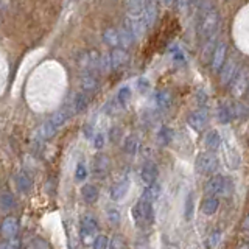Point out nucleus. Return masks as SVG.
Segmentation results:
<instances>
[{
	"instance_id": "1",
	"label": "nucleus",
	"mask_w": 249,
	"mask_h": 249,
	"mask_svg": "<svg viewBox=\"0 0 249 249\" xmlns=\"http://www.w3.org/2000/svg\"><path fill=\"white\" fill-rule=\"evenodd\" d=\"M70 115H72V111H70V107L67 109H59V111L54 112L49 120H47L41 128L37 131V139L41 140H47L53 137L54 134L58 132L59 128H62L66 124V122L70 119Z\"/></svg>"
},
{
	"instance_id": "2",
	"label": "nucleus",
	"mask_w": 249,
	"mask_h": 249,
	"mask_svg": "<svg viewBox=\"0 0 249 249\" xmlns=\"http://www.w3.org/2000/svg\"><path fill=\"white\" fill-rule=\"evenodd\" d=\"M218 25H220V14L212 8L209 11H201L198 18V33L201 37L209 39L216 35Z\"/></svg>"
},
{
	"instance_id": "3",
	"label": "nucleus",
	"mask_w": 249,
	"mask_h": 249,
	"mask_svg": "<svg viewBox=\"0 0 249 249\" xmlns=\"http://www.w3.org/2000/svg\"><path fill=\"white\" fill-rule=\"evenodd\" d=\"M131 215L134 218V223L139 228H148L154 221V212H153V204H148L145 201H137L136 206L132 207Z\"/></svg>"
},
{
	"instance_id": "4",
	"label": "nucleus",
	"mask_w": 249,
	"mask_h": 249,
	"mask_svg": "<svg viewBox=\"0 0 249 249\" xmlns=\"http://www.w3.org/2000/svg\"><path fill=\"white\" fill-rule=\"evenodd\" d=\"M98 232V223L93 216L84 215L80 221V237L84 245H90L95 241Z\"/></svg>"
},
{
	"instance_id": "5",
	"label": "nucleus",
	"mask_w": 249,
	"mask_h": 249,
	"mask_svg": "<svg viewBox=\"0 0 249 249\" xmlns=\"http://www.w3.org/2000/svg\"><path fill=\"white\" fill-rule=\"evenodd\" d=\"M249 90V69H238L237 75L231 81V92L235 98H241Z\"/></svg>"
},
{
	"instance_id": "6",
	"label": "nucleus",
	"mask_w": 249,
	"mask_h": 249,
	"mask_svg": "<svg viewBox=\"0 0 249 249\" xmlns=\"http://www.w3.org/2000/svg\"><path fill=\"white\" fill-rule=\"evenodd\" d=\"M196 168L199 173L202 175H212L218 168V158L215 156V153L212 151H204L198 154L196 158Z\"/></svg>"
},
{
	"instance_id": "7",
	"label": "nucleus",
	"mask_w": 249,
	"mask_h": 249,
	"mask_svg": "<svg viewBox=\"0 0 249 249\" xmlns=\"http://www.w3.org/2000/svg\"><path fill=\"white\" fill-rule=\"evenodd\" d=\"M78 64L88 72H93V70H100L101 67V54L95 50H86L78 54Z\"/></svg>"
},
{
	"instance_id": "8",
	"label": "nucleus",
	"mask_w": 249,
	"mask_h": 249,
	"mask_svg": "<svg viewBox=\"0 0 249 249\" xmlns=\"http://www.w3.org/2000/svg\"><path fill=\"white\" fill-rule=\"evenodd\" d=\"M109 170H111V159L103 153L97 154L92 162V175L98 179H103L109 175Z\"/></svg>"
},
{
	"instance_id": "9",
	"label": "nucleus",
	"mask_w": 249,
	"mask_h": 249,
	"mask_svg": "<svg viewBox=\"0 0 249 249\" xmlns=\"http://www.w3.org/2000/svg\"><path fill=\"white\" fill-rule=\"evenodd\" d=\"M207 122H209V111L204 107L196 109V111L190 112L189 117H187V123L195 131H202L206 128Z\"/></svg>"
},
{
	"instance_id": "10",
	"label": "nucleus",
	"mask_w": 249,
	"mask_h": 249,
	"mask_svg": "<svg viewBox=\"0 0 249 249\" xmlns=\"http://www.w3.org/2000/svg\"><path fill=\"white\" fill-rule=\"evenodd\" d=\"M226 53H228V45L224 42H218V45L215 47L212 58H210V66H212L213 72H220L221 67L226 62Z\"/></svg>"
},
{
	"instance_id": "11",
	"label": "nucleus",
	"mask_w": 249,
	"mask_h": 249,
	"mask_svg": "<svg viewBox=\"0 0 249 249\" xmlns=\"http://www.w3.org/2000/svg\"><path fill=\"white\" fill-rule=\"evenodd\" d=\"M238 72V62L235 58H231L229 61L224 62V66L220 70V81L221 84H231L233 76Z\"/></svg>"
},
{
	"instance_id": "12",
	"label": "nucleus",
	"mask_w": 249,
	"mask_h": 249,
	"mask_svg": "<svg viewBox=\"0 0 249 249\" xmlns=\"http://www.w3.org/2000/svg\"><path fill=\"white\" fill-rule=\"evenodd\" d=\"M109 58V67H111L112 70H119L120 67L126 66V62L129 59V54L126 50L123 49H114L111 50V53L107 54Z\"/></svg>"
},
{
	"instance_id": "13",
	"label": "nucleus",
	"mask_w": 249,
	"mask_h": 249,
	"mask_svg": "<svg viewBox=\"0 0 249 249\" xmlns=\"http://www.w3.org/2000/svg\"><path fill=\"white\" fill-rule=\"evenodd\" d=\"M18 229H19V221L14 216H6L2 221V224H0V233L6 240L14 238V235L18 233Z\"/></svg>"
},
{
	"instance_id": "14",
	"label": "nucleus",
	"mask_w": 249,
	"mask_h": 249,
	"mask_svg": "<svg viewBox=\"0 0 249 249\" xmlns=\"http://www.w3.org/2000/svg\"><path fill=\"white\" fill-rule=\"evenodd\" d=\"M158 175H159V170H158V167H156L154 162H146V163H143L142 170H140V178H142V181L146 185L156 184Z\"/></svg>"
},
{
	"instance_id": "15",
	"label": "nucleus",
	"mask_w": 249,
	"mask_h": 249,
	"mask_svg": "<svg viewBox=\"0 0 249 249\" xmlns=\"http://www.w3.org/2000/svg\"><path fill=\"white\" fill-rule=\"evenodd\" d=\"M223 185H224V178L221 175H216L213 178H210L204 185V193L209 196H216V195H221L223 192Z\"/></svg>"
},
{
	"instance_id": "16",
	"label": "nucleus",
	"mask_w": 249,
	"mask_h": 249,
	"mask_svg": "<svg viewBox=\"0 0 249 249\" xmlns=\"http://www.w3.org/2000/svg\"><path fill=\"white\" fill-rule=\"evenodd\" d=\"M80 84H81V88L84 92H89V93H93V92H97L100 89V81H98V78L93 75L92 72H86L81 75L80 78Z\"/></svg>"
},
{
	"instance_id": "17",
	"label": "nucleus",
	"mask_w": 249,
	"mask_h": 249,
	"mask_svg": "<svg viewBox=\"0 0 249 249\" xmlns=\"http://www.w3.org/2000/svg\"><path fill=\"white\" fill-rule=\"evenodd\" d=\"M129 190V179L123 178L120 181L114 182V185L111 187V199L114 201H120L126 196V193Z\"/></svg>"
},
{
	"instance_id": "18",
	"label": "nucleus",
	"mask_w": 249,
	"mask_h": 249,
	"mask_svg": "<svg viewBox=\"0 0 249 249\" xmlns=\"http://www.w3.org/2000/svg\"><path fill=\"white\" fill-rule=\"evenodd\" d=\"M123 27L124 28H128L132 35H134V37H140V36H143L145 35V31H146V27H145V23L142 22V18L140 19H131V18H126L123 22Z\"/></svg>"
},
{
	"instance_id": "19",
	"label": "nucleus",
	"mask_w": 249,
	"mask_h": 249,
	"mask_svg": "<svg viewBox=\"0 0 249 249\" xmlns=\"http://www.w3.org/2000/svg\"><path fill=\"white\" fill-rule=\"evenodd\" d=\"M156 19H158V5L154 2H146L145 11L142 14V22L145 23L146 28H151L154 25Z\"/></svg>"
},
{
	"instance_id": "20",
	"label": "nucleus",
	"mask_w": 249,
	"mask_h": 249,
	"mask_svg": "<svg viewBox=\"0 0 249 249\" xmlns=\"http://www.w3.org/2000/svg\"><path fill=\"white\" fill-rule=\"evenodd\" d=\"M146 2H140V0H131V2L124 3V8H126V13L131 19H140L142 14L145 11Z\"/></svg>"
},
{
	"instance_id": "21",
	"label": "nucleus",
	"mask_w": 249,
	"mask_h": 249,
	"mask_svg": "<svg viewBox=\"0 0 249 249\" xmlns=\"http://www.w3.org/2000/svg\"><path fill=\"white\" fill-rule=\"evenodd\" d=\"M14 181L19 192L22 193H28L31 190V187H33V179H31L30 175L25 173V171H19V173L14 176Z\"/></svg>"
},
{
	"instance_id": "22",
	"label": "nucleus",
	"mask_w": 249,
	"mask_h": 249,
	"mask_svg": "<svg viewBox=\"0 0 249 249\" xmlns=\"http://www.w3.org/2000/svg\"><path fill=\"white\" fill-rule=\"evenodd\" d=\"M221 142H223V140H221L220 132L215 131V129L209 131L207 134H206V137H204V146L207 148V150L212 151V153L221 146Z\"/></svg>"
},
{
	"instance_id": "23",
	"label": "nucleus",
	"mask_w": 249,
	"mask_h": 249,
	"mask_svg": "<svg viewBox=\"0 0 249 249\" xmlns=\"http://www.w3.org/2000/svg\"><path fill=\"white\" fill-rule=\"evenodd\" d=\"M81 196L83 199L88 202V204H93V202H97L98 196H100V192L97 189V185L93 184H84L81 187Z\"/></svg>"
},
{
	"instance_id": "24",
	"label": "nucleus",
	"mask_w": 249,
	"mask_h": 249,
	"mask_svg": "<svg viewBox=\"0 0 249 249\" xmlns=\"http://www.w3.org/2000/svg\"><path fill=\"white\" fill-rule=\"evenodd\" d=\"M153 103L156 109H167L171 105V93L168 90H158L153 95Z\"/></svg>"
},
{
	"instance_id": "25",
	"label": "nucleus",
	"mask_w": 249,
	"mask_h": 249,
	"mask_svg": "<svg viewBox=\"0 0 249 249\" xmlns=\"http://www.w3.org/2000/svg\"><path fill=\"white\" fill-rule=\"evenodd\" d=\"M160 196V185L159 184H151L148 185L145 192L142 193V201L148 202V204H153L154 201H158V198Z\"/></svg>"
},
{
	"instance_id": "26",
	"label": "nucleus",
	"mask_w": 249,
	"mask_h": 249,
	"mask_svg": "<svg viewBox=\"0 0 249 249\" xmlns=\"http://www.w3.org/2000/svg\"><path fill=\"white\" fill-rule=\"evenodd\" d=\"M88 106H89L88 97H86L84 93H76L73 103L70 106V111H72V114H81L88 109Z\"/></svg>"
},
{
	"instance_id": "27",
	"label": "nucleus",
	"mask_w": 249,
	"mask_h": 249,
	"mask_svg": "<svg viewBox=\"0 0 249 249\" xmlns=\"http://www.w3.org/2000/svg\"><path fill=\"white\" fill-rule=\"evenodd\" d=\"M140 148V139L137 134H129L124 137V142H123V150L124 153L128 154H136Z\"/></svg>"
},
{
	"instance_id": "28",
	"label": "nucleus",
	"mask_w": 249,
	"mask_h": 249,
	"mask_svg": "<svg viewBox=\"0 0 249 249\" xmlns=\"http://www.w3.org/2000/svg\"><path fill=\"white\" fill-rule=\"evenodd\" d=\"M103 41L109 45V47H114V49H117V47L120 45V37H119V30L117 28H112L109 27L103 31Z\"/></svg>"
},
{
	"instance_id": "29",
	"label": "nucleus",
	"mask_w": 249,
	"mask_h": 249,
	"mask_svg": "<svg viewBox=\"0 0 249 249\" xmlns=\"http://www.w3.org/2000/svg\"><path fill=\"white\" fill-rule=\"evenodd\" d=\"M218 206H220V201H218V198L216 196H209V198H206L204 201H202L201 212L204 215H207V216H210L218 210Z\"/></svg>"
},
{
	"instance_id": "30",
	"label": "nucleus",
	"mask_w": 249,
	"mask_h": 249,
	"mask_svg": "<svg viewBox=\"0 0 249 249\" xmlns=\"http://www.w3.org/2000/svg\"><path fill=\"white\" fill-rule=\"evenodd\" d=\"M119 37H120V45L123 47V49H128V47H131L136 41L134 35H132L128 28H124L123 25L119 28Z\"/></svg>"
},
{
	"instance_id": "31",
	"label": "nucleus",
	"mask_w": 249,
	"mask_h": 249,
	"mask_svg": "<svg viewBox=\"0 0 249 249\" xmlns=\"http://www.w3.org/2000/svg\"><path fill=\"white\" fill-rule=\"evenodd\" d=\"M226 162H228V167L232 168V170H235L240 167V156L237 154V151L233 150V148L231 146H226Z\"/></svg>"
},
{
	"instance_id": "32",
	"label": "nucleus",
	"mask_w": 249,
	"mask_h": 249,
	"mask_svg": "<svg viewBox=\"0 0 249 249\" xmlns=\"http://www.w3.org/2000/svg\"><path fill=\"white\" fill-rule=\"evenodd\" d=\"M218 120L221 123H229L232 115H233V109L228 105V103H223L220 107H218Z\"/></svg>"
},
{
	"instance_id": "33",
	"label": "nucleus",
	"mask_w": 249,
	"mask_h": 249,
	"mask_svg": "<svg viewBox=\"0 0 249 249\" xmlns=\"http://www.w3.org/2000/svg\"><path fill=\"white\" fill-rule=\"evenodd\" d=\"M218 45L216 42V36H212V37H209L206 39V45H204V49H202V59L207 61L212 58V54H213V50H215V47Z\"/></svg>"
},
{
	"instance_id": "34",
	"label": "nucleus",
	"mask_w": 249,
	"mask_h": 249,
	"mask_svg": "<svg viewBox=\"0 0 249 249\" xmlns=\"http://www.w3.org/2000/svg\"><path fill=\"white\" fill-rule=\"evenodd\" d=\"M16 204V201H14V196L11 193H8V192H3V193H0V210H11Z\"/></svg>"
},
{
	"instance_id": "35",
	"label": "nucleus",
	"mask_w": 249,
	"mask_h": 249,
	"mask_svg": "<svg viewBox=\"0 0 249 249\" xmlns=\"http://www.w3.org/2000/svg\"><path fill=\"white\" fill-rule=\"evenodd\" d=\"M106 218H107L109 224L119 226L120 221H122V213H120V210L117 207H107L106 209Z\"/></svg>"
},
{
	"instance_id": "36",
	"label": "nucleus",
	"mask_w": 249,
	"mask_h": 249,
	"mask_svg": "<svg viewBox=\"0 0 249 249\" xmlns=\"http://www.w3.org/2000/svg\"><path fill=\"white\" fill-rule=\"evenodd\" d=\"M220 243H221V231L215 229V231L210 232V235L207 238V248L216 249L218 246H220Z\"/></svg>"
},
{
	"instance_id": "37",
	"label": "nucleus",
	"mask_w": 249,
	"mask_h": 249,
	"mask_svg": "<svg viewBox=\"0 0 249 249\" xmlns=\"http://www.w3.org/2000/svg\"><path fill=\"white\" fill-rule=\"evenodd\" d=\"M195 193L193 192H190L189 195H187V198H185V207H184V210H185V220H192V215H193V212H195Z\"/></svg>"
},
{
	"instance_id": "38",
	"label": "nucleus",
	"mask_w": 249,
	"mask_h": 249,
	"mask_svg": "<svg viewBox=\"0 0 249 249\" xmlns=\"http://www.w3.org/2000/svg\"><path fill=\"white\" fill-rule=\"evenodd\" d=\"M131 98V89L128 88V86H124V88H122L119 90V93H117V103H119L120 106H126L128 101Z\"/></svg>"
},
{
	"instance_id": "39",
	"label": "nucleus",
	"mask_w": 249,
	"mask_h": 249,
	"mask_svg": "<svg viewBox=\"0 0 249 249\" xmlns=\"http://www.w3.org/2000/svg\"><path fill=\"white\" fill-rule=\"evenodd\" d=\"M158 140H159L160 145L170 143V140H171V129H168L167 126L160 128V131L158 132Z\"/></svg>"
},
{
	"instance_id": "40",
	"label": "nucleus",
	"mask_w": 249,
	"mask_h": 249,
	"mask_svg": "<svg viewBox=\"0 0 249 249\" xmlns=\"http://www.w3.org/2000/svg\"><path fill=\"white\" fill-rule=\"evenodd\" d=\"M88 178V168H86V165L83 162H80L76 165V168H75V179L76 181H84V179Z\"/></svg>"
},
{
	"instance_id": "41",
	"label": "nucleus",
	"mask_w": 249,
	"mask_h": 249,
	"mask_svg": "<svg viewBox=\"0 0 249 249\" xmlns=\"http://www.w3.org/2000/svg\"><path fill=\"white\" fill-rule=\"evenodd\" d=\"M92 246H93V249H107L109 248V238L106 235H97Z\"/></svg>"
},
{
	"instance_id": "42",
	"label": "nucleus",
	"mask_w": 249,
	"mask_h": 249,
	"mask_svg": "<svg viewBox=\"0 0 249 249\" xmlns=\"http://www.w3.org/2000/svg\"><path fill=\"white\" fill-rule=\"evenodd\" d=\"M109 249H124V238L122 235H114L109 241Z\"/></svg>"
},
{
	"instance_id": "43",
	"label": "nucleus",
	"mask_w": 249,
	"mask_h": 249,
	"mask_svg": "<svg viewBox=\"0 0 249 249\" xmlns=\"http://www.w3.org/2000/svg\"><path fill=\"white\" fill-rule=\"evenodd\" d=\"M19 248H20V241L18 238H10L0 243V249H19Z\"/></svg>"
},
{
	"instance_id": "44",
	"label": "nucleus",
	"mask_w": 249,
	"mask_h": 249,
	"mask_svg": "<svg viewBox=\"0 0 249 249\" xmlns=\"http://www.w3.org/2000/svg\"><path fill=\"white\" fill-rule=\"evenodd\" d=\"M93 146L97 148V150H101V148L105 146V142H106V137H105V134L103 132H97L95 136H93Z\"/></svg>"
},
{
	"instance_id": "45",
	"label": "nucleus",
	"mask_w": 249,
	"mask_h": 249,
	"mask_svg": "<svg viewBox=\"0 0 249 249\" xmlns=\"http://www.w3.org/2000/svg\"><path fill=\"white\" fill-rule=\"evenodd\" d=\"M137 90L140 92V93H145V92H148L150 90V81L146 80V78H139L137 80Z\"/></svg>"
},
{
	"instance_id": "46",
	"label": "nucleus",
	"mask_w": 249,
	"mask_h": 249,
	"mask_svg": "<svg viewBox=\"0 0 249 249\" xmlns=\"http://www.w3.org/2000/svg\"><path fill=\"white\" fill-rule=\"evenodd\" d=\"M31 249H50L49 243L42 238H35L33 243H31Z\"/></svg>"
},
{
	"instance_id": "47",
	"label": "nucleus",
	"mask_w": 249,
	"mask_h": 249,
	"mask_svg": "<svg viewBox=\"0 0 249 249\" xmlns=\"http://www.w3.org/2000/svg\"><path fill=\"white\" fill-rule=\"evenodd\" d=\"M232 190H233V184L231 182V179L224 178V185H223V192H221V195H223V196H229V195L232 193Z\"/></svg>"
},
{
	"instance_id": "48",
	"label": "nucleus",
	"mask_w": 249,
	"mask_h": 249,
	"mask_svg": "<svg viewBox=\"0 0 249 249\" xmlns=\"http://www.w3.org/2000/svg\"><path fill=\"white\" fill-rule=\"evenodd\" d=\"M120 136H122V129H120L119 126L112 128V129H111V132H109V137H111L112 142H117V140L120 139Z\"/></svg>"
},
{
	"instance_id": "49",
	"label": "nucleus",
	"mask_w": 249,
	"mask_h": 249,
	"mask_svg": "<svg viewBox=\"0 0 249 249\" xmlns=\"http://www.w3.org/2000/svg\"><path fill=\"white\" fill-rule=\"evenodd\" d=\"M196 98H198V103H199V106H204L206 103H207V95L202 90H198L196 92Z\"/></svg>"
},
{
	"instance_id": "50",
	"label": "nucleus",
	"mask_w": 249,
	"mask_h": 249,
	"mask_svg": "<svg viewBox=\"0 0 249 249\" xmlns=\"http://www.w3.org/2000/svg\"><path fill=\"white\" fill-rule=\"evenodd\" d=\"M84 136L88 137V139H90V137L93 139V136H95V134H93V129H92L90 124H88V126L84 128Z\"/></svg>"
},
{
	"instance_id": "51",
	"label": "nucleus",
	"mask_w": 249,
	"mask_h": 249,
	"mask_svg": "<svg viewBox=\"0 0 249 249\" xmlns=\"http://www.w3.org/2000/svg\"><path fill=\"white\" fill-rule=\"evenodd\" d=\"M243 229L249 231V216H246V218H245V221H243Z\"/></svg>"
},
{
	"instance_id": "52",
	"label": "nucleus",
	"mask_w": 249,
	"mask_h": 249,
	"mask_svg": "<svg viewBox=\"0 0 249 249\" xmlns=\"http://www.w3.org/2000/svg\"><path fill=\"white\" fill-rule=\"evenodd\" d=\"M5 5H6V3H3V2H0V8H3Z\"/></svg>"
},
{
	"instance_id": "53",
	"label": "nucleus",
	"mask_w": 249,
	"mask_h": 249,
	"mask_svg": "<svg viewBox=\"0 0 249 249\" xmlns=\"http://www.w3.org/2000/svg\"><path fill=\"white\" fill-rule=\"evenodd\" d=\"M240 249H249V246H241Z\"/></svg>"
}]
</instances>
